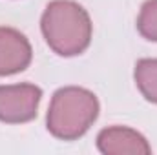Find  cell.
Masks as SVG:
<instances>
[{
    "label": "cell",
    "instance_id": "3",
    "mask_svg": "<svg viewBox=\"0 0 157 155\" xmlns=\"http://www.w3.org/2000/svg\"><path fill=\"white\" fill-rule=\"evenodd\" d=\"M40 99L42 89L35 84L0 86V120L20 124L35 119Z\"/></svg>",
    "mask_w": 157,
    "mask_h": 155
},
{
    "label": "cell",
    "instance_id": "1",
    "mask_svg": "<svg viewBox=\"0 0 157 155\" xmlns=\"http://www.w3.org/2000/svg\"><path fill=\"white\" fill-rule=\"evenodd\" d=\"M40 28L48 46L60 57H75L91 42L90 15L73 0L49 2L42 15Z\"/></svg>",
    "mask_w": 157,
    "mask_h": 155
},
{
    "label": "cell",
    "instance_id": "5",
    "mask_svg": "<svg viewBox=\"0 0 157 155\" xmlns=\"http://www.w3.org/2000/svg\"><path fill=\"white\" fill-rule=\"evenodd\" d=\"M31 53L29 42L20 31L0 28V77L24 71L31 62Z\"/></svg>",
    "mask_w": 157,
    "mask_h": 155
},
{
    "label": "cell",
    "instance_id": "4",
    "mask_svg": "<svg viewBox=\"0 0 157 155\" xmlns=\"http://www.w3.org/2000/svg\"><path fill=\"white\" fill-rule=\"evenodd\" d=\"M97 148L104 155H148L152 148L148 141L135 130L126 126L104 128L97 135Z\"/></svg>",
    "mask_w": 157,
    "mask_h": 155
},
{
    "label": "cell",
    "instance_id": "2",
    "mask_svg": "<svg viewBox=\"0 0 157 155\" xmlns=\"http://www.w3.org/2000/svg\"><path fill=\"white\" fill-rule=\"evenodd\" d=\"M97 117V97L84 88L68 86L55 91L48 110L46 124L53 137L62 141H75L90 130Z\"/></svg>",
    "mask_w": 157,
    "mask_h": 155
},
{
    "label": "cell",
    "instance_id": "7",
    "mask_svg": "<svg viewBox=\"0 0 157 155\" xmlns=\"http://www.w3.org/2000/svg\"><path fill=\"white\" fill-rule=\"evenodd\" d=\"M137 29L148 40L157 42V0H146L137 17Z\"/></svg>",
    "mask_w": 157,
    "mask_h": 155
},
{
    "label": "cell",
    "instance_id": "6",
    "mask_svg": "<svg viewBox=\"0 0 157 155\" xmlns=\"http://www.w3.org/2000/svg\"><path fill=\"white\" fill-rule=\"evenodd\" d=\"M135 84L143 97L157 104V59H141L135 64Z\"/></svg>",
    "mask_w": 157,
    "mask_h": 155
}]
</instances>
